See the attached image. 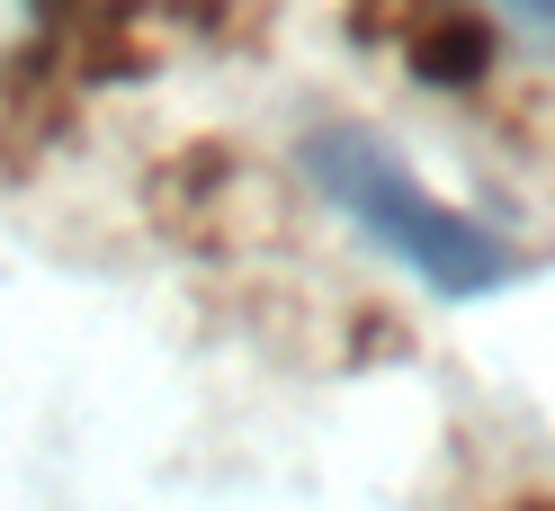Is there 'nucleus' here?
Returning <instances> with one entry per match:
<instances>
[{
	"instance_id": "nucleus-1",
	"label": "nucleus",
	"mask_w": 555,
	"mask_h": 511,
	"mask_svg": "<svg viewBox=\"0 0 555 511\" xmlns=\"http://www.w3.org/2000/svg\"><path fill=\"white\" fill-rule=\"evenodd\" d=\"M305 180L323 189V207L350 233H367L376 252H395L439 296H493V288H511L529 269L493 225H475L448 197H430L412 180V162L367 126H314L305 135Z\"/></svg>"
},
{
	"instance_id": "nucleus-2",
	"label": "nucleus",
	"mask_w": 555,
	"mask_h": 511,
	"mask_svg": "<svg viewBox=\"0 0 555 511\" xmlns=\"http://www.w3.org/2000/svg\"><path fill=\"white\" fill-rule=\"evenodd\" d=\"M367 46H395L422 90H483L493 73V18L475 0H350Z\"/></svg>"
},
{
	"instance_id": "nucleus-3",
	"label": "nucleus",
	"mask_w": 555,
	"mask_h": 511,
	"mask_svg": "<svg viewBox=\"0 0 555 511\" xmlns=\"http://www.w3.org/2000/svg\"><path fill=\"white\" fill-rule=\"evenodd\" d=\"M493 18H511L519 37H538V46H555V0H483Z\"/></svg>"
},
{
	"instance_id": "nucleus-4",
	"label": "nucleus",
	"mask_w": 555,
	"mask_h": 511,
	"mask_svg": "<svg viewBox=\"0 0 555 511\" xmlns=\"http://www.w3.org/2000/svg\"><path fill=\"white\" fill-rule=\"evenodd\" d=\"M511 511H555V494H529V502H511Z\"/></svg>"
}]
</instances>
